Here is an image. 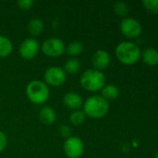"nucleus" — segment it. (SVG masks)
Here are the masks:
<instances>
[{"label":"nucleus","mask_w":158,"mask_h":158,"mask_svg":"<svg viewBox=\"0 0 158 158\" xmlns=\"http://www.w3.org/2000/svg\"><path fill=\"white\" fill-rule=\"evenodd\" d=\"M13 50V45L11 41L4 36L0 35V57H6L8 56Z\"/></svg>","instance_id":"obj_16"},{"label":"nucleus","mask_w":158,"mask_h":158,"mask_svg":"<svg viewBox=\"0 0 158 158\" xmlns=\"http://www.w3.org/2000/svg\"><path fill=\"white\" fill-rule=\"evenodd\" d=\"M109 110L108 101L101 95H92L88 97L83 105V112L87 117L94 119L103 118Z\"/></svg>","instance_id":"obj_1"},{"label":"nucleus","mask_w":158,"mask_h":158,"mask_svg":"<svg viewBox=\"0 0 158 158\" xmlns=\"http://www.w3.org/2000/svg\"><path fill=\"white\" fill-rule=\"evenodd\" d=\"M63 151L68 158H80L84 153L83 141L76 136L67 138L63 143Z\"/></svg>","instance_id":"obj_5"},{"label":"nucleus","mask_w":158,"mask_h":158,"mask_svg":"<svg viewBox=\"0 0 158 158\" xmlns=\"http://www.w3.org/2000/svg\"><path fill=\"white\" fill-rule=\"evenodd\" d=\"M44 30V22L42 19L35 18L29 21L28 23V31L33 36H38Z\"/></svg>","instance_id":"obj_15"},{"label":"nucleus","mask_w":158,"mask_h":158,"mask_svg":"<svg viewBox=\"0 0 158 158\" xmlns=\"http://www.w3.org/2000/svg\"><path fill=\"white\" fill-rule=\"evenodd\" d=\"M117 59L126 65L136 63L141 56V50L137 44L131 42H122L115 48Z\"/></svg>","instance_id":"obj_3"},{"label":"nucleus","mask_w":158,"mask_h":158,"mask_svg":"<svg viewBox=\"0 0 158 158\" xmlns=\"http://www.w3.org/2000/svg\"><path fill=\"white\" fill-rule=\"evenodd\" d=\"M102 91V97H103L105 100H115L119 95V89L117 86L114 84H108L104 85V87L101 90Z\"/></svg>","instance_id":"obj_14"},{"label":"nucleus","mask_w":158,"mask_h":158,"mask_svg":"<svg viewBox=\"0 0 158 158\" xmlns=\"http://www.w3.org/2000/svg\"><path fill=\"white\" fill-rule=\"evenodd\" d=\"M110 63V56L107 51L105 50H98L92 56V65L94 69L97 70H103L105 69Z\"/></svg>","instance_id":"obj_10"},{"label":"nucleus","mask_w":158,"mask_h":158,"mask_svg":"<svg viewBox=\"0 0 158 158\" xmlns=\"http://www.w3.org/2000/svg\"><path fill=\"white\" fill-rule=\"evenodd\" d=\"M121 32L128 38H135L140 35L142 26L140 22L133 18H125L120 23Z\"/></svg>","instance_id":"obj_9"},{"label":"nucleus","mask_w":158,"mask_h":158,"mask_svg":"<svg viewBox=\"0 0 158 158\" xmlns=\"http://www.w3.org/2000/svg\"><path fill=\"white\" fill-rule=\"evenodd\" d=\"M39 49L40 46L37 40L34 38H27L20 44L19 47V53L23 59L31 60L37 56Z\"/></svg>","instance_id":"obj_8"},{"label":"nucleus","mask_w":158,"mask_h":158,"mask_svg":"<svg viewBox=\"0 0 158 158\" xmlns=\"http://www.w3.org/2000/svg\"><path fill=\"white\" fill-rule=\"evenodd\" d=\"M81 68V64L79 62L78 59L76 58H71L68 61H66V63L63 66V70L65 71L66 74H75L80 70Z\"/></svg>","instance_id":"obj_17"},{"label":"nucleus","mask_w":158,"mask_h":158,"mask_svg":"<svg viewBox=\"0 0 158 158\" xmlns=\"http://www.w3.org/2000/svg\"><path fill=\"white\" fill-rule=\"evenodd\" d=\"M142 5L149 11L158 14V0H143Z\"/></svg>","instance_id":"obj_21"},{"label":"nucleus","mask_w":158,"mask_h":158,"mask_svg":"<svg viewBox=\"0 0 158 158\" xmlns=\"http://www.w3.org/2000/svg\"><path fill=\"white\" fill-rule=\"evenodd\" d=\"M83 50H84L83 44L79 41H74L67 47H65V52L71 56H77L81 55Z\"/></svg>","instance_id":"obj_18"},{"label":"nucleus","mask_w":158,"mask_h":158,"mask_svg":"<svg viewBox=\"0 0 158 158\" xmlns=\"http://www.w3.org/2000/svg\"><path fill=\"white\" fill-rule=\"evenodd\" d=\"M86 115L83 111L81 110H75V111H73L70 115V122L74 125V126H79L81 124H83L86 120Z\"/></svg>","instance_id":"obj_19"},{"label":"nucleus","mask_w":158,"mask_h":158,"mask_svg":"<svg viewBox=\"0 0 158 158\" xmlns=\"http://www.w3.org/2000/svg\"><path fill=\"white\" fill-rule=\"evenodd\" d=\"M156 158H158V151L156 152Z\"/></svg>","instance_id":"obj_25"},{"label":"nucleus","mask_w":158,"mask_h":158,"mask_svg":"<svg viewBox=\"0 0 158 158\" xmlns=\"http://www.w3.org/2000/svg\"><path fill=\"white\" fill-rule=\"evenodd\" d=\"M62 102L67 108L74 110V111L79 110V108H81L84 105V102H83L81 95L78 94L77 93H74V92L66 93L63 95Z\"/></svg>","instance_id":"obj_11"},{"label":"nucleus","mask_w":158,"mask_h":158,"mask_svg":"<svg viewBox=\"0 0 158 158\" xmlns=\"http://www.w3.org/2000/svg\"><path fill=\"white\" fill-rule=\"evenodd\" d=\"M26 95L33 104L42 105L47 101L49 90L44 81L34 80L28 83L26 87Z\"/></svg>","instance_id":"obj_4"},{"label":"nucleus","mask_w":158,"mask_h":158,"mask_svg":"<svg viewBox=\"0 0 158 158\" xmlns=\"http://www.w3.org/2000/svg\"><path fill=\"white\" fill-rule=\"evenodd\" d=\"M114 10L118 16L126 17L129 13V6L125 2L118 1L116 3H115V5H114Z\"/></svg>","instance_id":"obj_20"},{"label":"nucleus","mask_w":158,"mask_h":158,"mask_svg":"<svg viewBox=\"0 0 158 158\" xmlns=\"http://www.w3.org/2000/svg\"><path fill=\"white\" fill-rule=\"evenodd\" d=\"M7 136L3 131H0V152L5 150V148L7 147Z\"/></svg>","instance_id":"obj_24"},{"label":"nucleus","mask_w":158,"mask_h":158,"mask_svg":"<svg viewBox=\"0 0 158 158\" xmlns=\"http://www.w3.org/2000/svg\"><path fill=\"white\" fill-rule=\"evenodd\" d=\"M39 119L46 125L50 126L56 121V113L50 106H43L39 111Z\"/></svg>","instance_id":"obj_12"},{"label":"nucleus","mask_w":158,"mask_h":158,"mask_svg":"<svg viewBox=\"0 0 158 158\" xmlns=\"http://www.w3.org/2000/svg\"><path fill=\"white\" fill-rule=\"evenodd\" d=\"M41 49L44 55L47 56L59 57L64 54L65 44L63 41H61L59 38H49L43 43Z\"/></svg>","instance_id":"obj_6"},{"label":"nucleus","mask_w":158,"mask_h":158,"mask_svg":"<svg viewBox=\"0 0 158 158\" xmlns=\"http://www.w3.org/2000/svg\"><path fill=\"white\" fill-rule=\"evenodd\" d=\"M67 78V74L61 67L53 66L46 69L44 73V80L46 83L52 86H61L62 85Z\"/></svg>","instance_id":"obj_7"},{"label":"nucleus","mask_w":158,"mask_h":158,"mask_svg":"<svg viewBox=\"0 0 158 158\" xmlns=\"http://www.w3.org/2000/svg\"><path fill=\"white\" fill-rule=\"evenodd\" d=\"M59 132L61 134V137L67 139L69 137H71V134H72V130L70 127H68L67 125H62L61 126V128L59 129Z\"/></svg>","instance_id":"obj_23"},{"label":"nucleus","mask_w":158,"mask_h":158,"mask_svg":"<svg viewBox=\"0 0 158 158\" xmlns=\"http://www.w3.org/2000/svg\"><path fill=\"white\" fill-rule=\"evenodd\" d=\"M19 7L22 10H28L33 7L34 2V0H19L17 2Z\"/></svg>","instance_id":"obj_22"},{"label":"nucleus","mask_w":158,"mask_h":158,"mask_svg":"<svg viewBox=\"0 0 158 158\" xmlns=\"http://www.w3.org/2000/svg\"><path fill=\"white\" fill-rule=\"evenodd\" d=\"M106 78L104 74L97 69H90L86 70L80 77V85L88 92H98L105 85Z\"/></svg>","instance_id":"obj_2"},{"label":"nucleus","mask_w":158,"mask_h":158,"mask_svg":"<svg viewBox=\"0 0 158 158\" xmlns=\"http://www.w3.org/2000/svg\"><path fill=\"white\" fill-rule=\"evenodd\" d=\"M142 60L149 66H155L158 63V51L155 48L149 47L142 52Z\"/></svg>","instance_id":"obj_13"}]
</instances>
